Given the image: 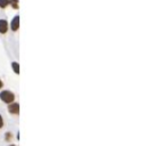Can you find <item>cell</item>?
<instances>
[{"label": "cell", "instance_id": "7", "mask_svg": "<svg viewBox=\"0 0 166 146\" xmlns=\"http://www.w3.org/2000/svg\"><path fill=\"white\" fill-rule=\"evenodd\" d=\"M12 66H13V69H14V71H15V73H17L18 74V72H19V66H18V63H13L12 64Z\"/></svg>", "mask_w": 166, "mask_h": 146}, {"label": "cell", "instance_id": "3", "mask_svg": "<svg viewBox=\"0 0 166 146\" xmlns=\"http://www.w3.org/2000/svg\"><path fill=\"white\" fill-rule=\"evenodd\" d=\"M8 111L12 114H18L19 112V105L17 103H10V105L8 106Z\"/></svg>", "mask_w": 166, "mask_h": 146}, {"label": "cell", "instance_id": "10", "mask_svg": "<svg viewBox=\"0 0 166 146\" xmlns=\"http://www.w3.org/2000/svg\"><path fill=\"white\" fill-rule=\"evenodd\" d=\"M10 146H15V145H10Z\"/></svg>", "mask_w": 166, "mask_h": 146}, {"label": "cell", "instance_id": "1", "mask_svg": "<svg viewBox=\"0 0 166 146\" xmlns=\"http://www.w3.org/2000/svg\"><path fill=\"white\" fill-rule=\"evenodd\" d=\"M0 99L3 102L7 103V104H10L13 103V101L15 99V96H14L13 92H10L9 90H3V91L0 92Z\"/></svg>", "mask_w": 166, "mask_h": 146}, {"label": "cell", "instance_id": "6", "mask_svg": "<svg viewBox=\"0 0 166 146\" xmlns=\"http://www.w3.org/2000/svg\"><path fill=\"white\" fill-rule=\"evenodd\" d=\"M9 5H12V7H14L15 9L18 8V0H9Z\"/></svg>", "mask_w": 166, "mask_h": 146}, {"label": "cell", "instance_id": "5", "mask_svg": "<svg viewBox=\"0 0 166 146\" xmlns=\"http://www.w3.org/2000/svg\"><path fill=\"white\" fill-rule=\"evenodd\" d=\"M9 6V0H0V8H6Z\"/></svg>", "mask_w": 166, "mask_h": 146}, {"label": "cell", "instance_id": "9", "mask_svg": "<svg viewBox=\"0 0 166 146\" xmlns=\"http://www.w3.org/2000/svg\"><path fill=\"white\" fill-rule=\"evenodd\" d=\"M1 87H3V81L0 80V88H1Z\"/></svg>", "mask_w": 166, "mask_h": 146}, {"label": "cell", "instance_id": "8", "mask_svg": "<svg viewBox=\"0 0 166 146\" xmlns=\"http://www.w3.org/2000/svg\"><path fill=\"white\" fill-rule=\"evenodd\" d=\"M3 117L0 115V128L3 127Z\"/></svg>", "mask_w": 166, "mask_h": 146}, {"label": "cell", "instance_id": "2", "mask_svg": "<svg viewBox=\"0 0 166 146\" xmlns=\"http://www.w3.org/2000/svg\"><path fill=\"white\" fill-rule=\"evenodd\" d=\"M19 28V16L16 15L13 19H12V23H10V29L13 31H17Z\"/></svg>", "mask_w": 166, "mask_h": 146}, {"label": "cell", "instance_id": "4", "mask_svg": "<svg viewBox=\"0 0 166 146\" xmlns=\"http://www.w3.org/2000/svg\"><path fill=\"white\" fill-rule=\"evenodd\" d=\"M8 22L6 19H0V33H6L8 31Z\"/></svg>", "mask_w": 166, "mask_h": 146}]
</instances>
